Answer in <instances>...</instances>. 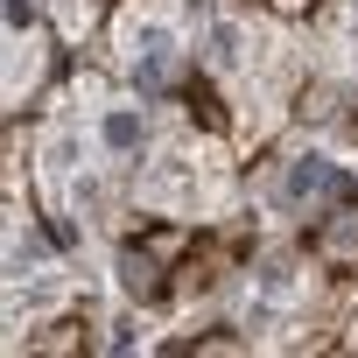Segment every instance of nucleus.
<instances>
[{"mask_svg":"<svg viewBox=\"0 0 358 358\" xmlns=\"http://www.w3.org/2000/svg\"><path fill=\"white\" fill-rule=\"evenodd\" d=\"M99 134H106V148H120V155H127V148H141V113H134V106H113Z\"/></svg>","mask_w":358,"mask_h":358,"instance_id":"obj_2","label":"nucleus"},{"mask_svg":"<svg viewBox=\"0 0 358 358\" xmlns=\"http://www.w3.org/2000/svg\"><path fill=\"white\" fill-rule=\"evenodd\" d=\"M120 288H127V295H155V267H148L141 253H120Z\"/></svg>","mask_w":358,"mask_h":358,"instance_id":"obj_3","label":"nucleus"},{"mask_svg":"<svg viewBox=\"0 0 358 358\" xmlns=\"http://www.w3.org/2000/svg\"><path fill=\"white\" fill-rule=\"evenodd\" d=\"M8 22L22 29V22H36V0H8Z\"/></svg>","mask_w":358,"mask_h":358,"instance_id":"obj_5","label":"nucleus"},{"mask_svg":"<svg viewBox=\"0 0 358 358\" xmlns=\"http://www.w3.org/2000/svg\"><path fill=\"white\" fill-rule=\"evenodd\" d=\"M323 253H330V260H351V253H358V211H344V225L323 232Z\"/></svg>","mask_w":358,"mask_h":358,"instance_id":"obj_4","label":"nucleus"},{"mask_svg":"<svg viewBox=\"0 0 358 358\" xmlns=\"http://www.w3.org/2000/svg\"><path fill=\"white\" fill-rule=\"evenodd\" d=\"M316 190H330V162H323V155H302V162L288 169L281 197H288V204H302V197H316Z\"/></svg>","mask_w":358,"mask_h":358,"instance_id":"obj_1","label":"nucleus"}]
</instances>
